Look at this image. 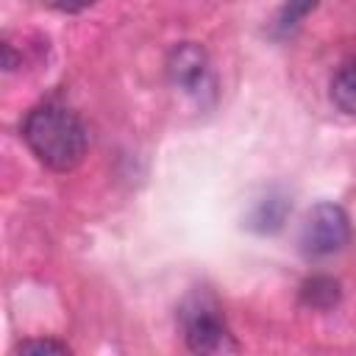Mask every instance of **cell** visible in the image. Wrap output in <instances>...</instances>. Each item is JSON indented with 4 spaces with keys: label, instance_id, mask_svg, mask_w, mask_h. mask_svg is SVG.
Listing matches in <instances>:
<instances>
[{
    "label": "cell",
    "instance_id": "1",
    "mask_svg": "<svg viewBox=\"0 0 356 356\" xmlns=\"http://www.w3.org/2000/svg\"><path fill=\"white\" fill-rule=\"evenodd\" d=\"M31 153L56 172H70L86 156V128L81 117L61 103H42L31 108L19 125Z\"/></svg>",
    "mask_w": 356,
    "mask_h": 356
},
{
    "label": "cell",
    "instance_id": "2",
    "mask_svg": "<svg viewBox=\"0 0 356 356\" xmlns=\"http://www.w3.org/2000/svg\"><path fill=\"white\" fill-rule=\"evenodd\" d=\"M181 331L192 353H236L239 342L225 325L222 309L209 289H192L178 309Z\"/></svg>",
    "mask_w": 356,
    "mask_h": 356
},
{
    "label": "cell",
    "instance_id": "3",
    "mask_svg": "<svg viewBox=\"0 0 356 356\" xmlns=\"http://www.w3.org/2000/svg\"><path fill=\"white\" fill-rule=\"evenodd\" d=\"M348 242H350V220H348L345 209L337 203H317L306 214V220L300 225V236H298V245H300L303 256H309V259H323V256L339 253Z\"/></svg>",
    "mask_w": 356,
    "mask_h": 356
},
{
    "label": "cell",
    "instance_id": "4",
    "mask_svg": "<svg viewBox=\"0 0 356 356\" xmlns=\"http://www.w3.org/2000/svg\"><path fill=\"white\" fill-rule=\"evenodd\" d=\"M206 50L195 42H181L170 50V58H167V75L175 86H181L184 92H195L203 78H206Z\"/></svg>",
    "mask_w": 356,
    "mask_h": 356
},
{
    "label": "cell",
    "instance_id": "5",
    "mask_svg": "<svg viewBox=\"0 0 356 356\" xmlns=\"http://www.w3.org/2000/svg\"><path fill=\"white\" fill-rule=\"evenodd\" d=\"M289 209H292L289 197H286L284 192L273 189V192H267L261 200H256V206L250 209L245 225H248L250 231H256V234H275V231L284 228V222H286V217H289Z\"/></svg>",
    "mask_w": 356,
    "mask_h": 356
},
{
    "label": "cell",
    "instance_id": "6",
    "mask_svg": "<svg viewBox=\"0 0 356 356\" xmlns=\"http://www.w3.org/2000/svg\"><path fill=\"white\" fill-rule=\"evenodd\" d=\"M342 298V289H339V281L331 278V275H312L300 284V300L303 306L309 309H334Z\"/></svg>",
    "mask_w": 356,
    "mask_h": 356
},
{
    "label": "cell",
    "instance_id": "7",
    "mask_svg": "<svg viewBox=\"0 0 356 356\" xmlns=\"http://www.w3.org/2000/svg\"><path fill=\"white\" fill-rule=\"evenodd\" d=\"M331 100L345 114H356V58L342 64L331 78Z\"/></svg>",
    "mask_w": 356,
    "mask_h": 356
},
{
    "label": "cell",
    "instance_id": "8",
    "mask_svg": "<svg viewBox=\"0 0 356 356\" xmlns=\"http://www.w3.org/2000/svg\"><path fill=\"white\" fill-rule=\"evenodd\" d=\"M314 6H317V0H284V6L278 8V14L273 19V33L275 36L292 33L306 19V14L314 11Z\"/></svg>",
    "mask_w": 356,
    "mask_h": 356
},
{
    "label": "cell",
    "instance_id": "9",
    "mask_svg": "<svg viewBox=\"0 0 356 356\" xmlns=\"http://www.w3.org/2000/svg\"><path fill=\"white\" fill-rule=\"evenodd\" d=\"M14 353H25V356H44V353H53V356H64L70 353V348L64 342H56V339H25L14 348Z\"/></svg>",
    "mask_w": 356,
    "mask_h": 356
},
{
    "label": "cell",
    "instance_id": "10",
    "mask_svg": "<svg viewBox=\"0 0 356 356\" xmlns=\"http://www.w3.org/2000/svg\"><path fill=\"white\" fill-rule=\"evenodd\" d=\"M56 8H61V11H83L86 6H92V3H97V0H50Z\"/></svg>",
    "mask_w": 356,
    "mask_h": 356
}]
</instances>
